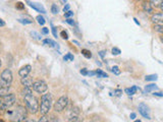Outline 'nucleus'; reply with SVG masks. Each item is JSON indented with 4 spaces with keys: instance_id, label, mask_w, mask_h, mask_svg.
Instances as JSON below:
<instances>
[{
    "instance_id": "3c124183",
    "label": "nucleus",
    "mask_w": 163,
    "mask_h": 122,
    "mask_svg": "<svg viewBox=\"0 0 163 122\" xmlns=\"http://www.w3.org/2000/svg\"><path fill=\"white\" fill-rule=\"evenodd\" d=\"M135 122H142L141 120H135Z\"/></svg>"
},
{
    "instance_id": "4d7b16f0",
    "label": "nucleus",
    "mask_w": 163,
    "mask_h": 122,
    "mask_svg": "<svg viewBox=\"0 0 163 122\" xmlns=\"http://www.w3.org/2000/svg\"><path fill=\"white\" fill-rule=\"evenodd\" d=\"M0 103H1V101H0Z\"/></svg>"
},
{
    "instance_id": "b1692460",
    "label": "nucleus",
    "mask_w": 163,
    "mask_h": 122,
    "mask_svg": "<svg viewBox=\"0 0 163 122\" xmlns=\"http://www.w3.org/2000/svg\"><path fill=\"white\" fill-rule=\"evenodd\" d=\"M36 20H37L38 21V23L39 24H41V26H44L45 23H46V20H45V18L42 16V15H38L37 17H36Z\"/></svg>"
},
{
    "instance_id": "4c0bfd02",
    "label": "nucleus",
    "mask_w": 163,
    "mask_h": 122,
    "mask_svg": "<svg viewBox=\"0 0 163 122\" xmlns=\"http://www.w3.org/2000/svg\"><path fill=\"white\" fill-rule=\"evenodd\" d=\"M80 72H81V74H83V75H88V70L86 68H83Z\"/></svg>"
},
{
    "instance_id": "9b49d317",
    "label": "nucleus",
    "mask_w": 163,
    "mask_h": 122,
    "mask_svg": "<svg viewBox=\"0 0 163 122\" xmlns=\"http://www.w3.org/2000/svg\"><path fill=\"white\" fill-rule=\"evenodd\" d=\"M151 20L153 21L154 23H163V11L159 12V13H155L152 15L151 17Z\"/></svg>"
},
{
    "instance_id": "4468645a",
    "label": "nucleus",
    "mask_w": 163,
    "mask_h": 122,
    "mask_svg": "<svg viewBox=\"0 0 163 122\" xmlns=\"http://www.w3.org/2000/svg\"><path fill=\"white\" fill-rule=\"evenodd\" d=\"M156 90H158V87H157V84H147L146 87H145V88H144L145 93H151V92L156 91Z\"/></svg>"
},
{
    "instance_id": "4be33fe9",
    "label": "nucleus",
    "mask_w": 163,
    "mask_h": 122,
    "mask_svg": "<svg viewBox=\"0 0 163 122\" xmlns=\"http://www.w3.org/2000/svg\"><path fill=\"white\" fill-rule=\"evenodd\" d=\"M82 54L84 55L86 58H88V59H90V58L92 57V53H91V51H89V50H87V49H83L82 50Z\"/></svg>"
},
{
    "instance_id": "58836bf2",
    "label": "nucleus",
    "mask_w": 163,
    "mask_h": 122,
    "mask_svg": "<svg viewBox=\"0 0 163 122\" xmlns=\"http://www.w3.org/2000/svg\"><path fill=\"white\" fill-rule=\"evenodd\" d=\"M42 33H43L44 35H48V34H49V30H48V27H43V29H42Z\"/></svg>"
},
{
    "instance_id": "603ef678",
    "label": "nucleus",
    "mask_w": 163,
    "mask_h": 122,
    "mask_svg": "<svg viewBox=\"0 0 163 122\" xmlns=\"http://www.w3.org/2000/svg\"><path fill=\"white\" fill-rule=\"evenodd\" d=\"M0 122H4L3 120H2V119H0Z\"/></svg>"
},
{
    "instance_id": "f8f14e48",
    "label": "nucleus",
    "mask_w": 163,
    "mask_h": 122,
    "mask_svg": "<svg viewBox=\"0 0 163 122\" xmlns=\"http://www.w3.org/2000/svg\"><path fill=\"white\" fill-rule=\"evenodd\" d=\"M20 82H22V84L25 88H32L33 87V79L31 77H29V75L25 76V77H22Z\"/></svg>"
},
{
    "instance_id": "cd10ccee",
    "label": "nucleus",
    "mask_w": 163,
    "mask_h": 122,
    "mask_svg": "<svg viewBox=\"0 0 163 122\" xmlns=\"http://www.w3.org/2000/svg\"><path fill=\"white\" fill-rule=\"evenodd\" d=\"M67 122H82V119L78 116H72V117L69 118V120Z\"/></svg>"
},
{
    "instance_id": "2f4dec72",
    "label": "nucleus",
    "mask_w": 163,
    "mask_h": 122,
    "mask_svg": "<svg viewBox=\"0 0 163 122\" xmlns=\"http://www.w3.org/2000/svg\"><path fill=\"white\" fill-rule=\"evenodd\" d=\"M49 120H48V118L46 117V115H42L40 119L38 120V122H48Z\"/></svg>"
},
{
    "instance_id": "f3484780",
    "label": "nucleus",
    "mask_w": 163,
    "mask_h": 122,
    "mask_svg": "<svg viewBox=\"0 0 163 122\" xmlns=\"http://www.w3.org/2000/svg\"><path fill=\"white\" fill-rule=\"evenodd\" d=\"M162 2H163V0H149V3L153 8L160 7V5H161Z\"/></svg>"
},
{
    "instance_id": "7ed1b4c3",
    "label": "nucleus",
    "mask_w": 163,
    "mask_h": 122,
    "mask_svg": "<svg viewBox=\"0 0 163 122\" xmlns=\"http://www.w3.org/2000/svg\"><path fill=\"white\" fill-rule=\"evenodd\" d=\"M52 96L51 94H43L41 97V104H40V111L41 115H46L49 113L51 107H52Z\"/></svg>"
},
{
    "instance_id": "09e8293b",
    "label": "nucleus",
    "mask_w": 163,
    "mask_h": 122,
    "mask_svg": "<svg viewBox=\"0 0 163 122\" xmlns=\"http://www.w3.org/2000/svg\"><path fill=\"white\" fill-rule=\"evenodd\" d=\"M160 9H161V10L163 11V2L161 3V5H160Z\"/></svg>"
},
{
    "instance_id": "a19ab883",
    "label": "nucleus",
    "mask_w": 163,
    "mask_h": 122,
    "mask_svg": "<svg viewBox=\"0 0 163 122\" xmlns=\"http://www.w3.org/2000/svg\"><path fill=\"white\" fill-rule=\"evenodd\" d=\"M153 95L156 97H163V93H159V92H154Z\"/></svg>"
},
{
    "instance_id": "6e6d98bb",
    "label": "nucleus",
    "mask_w": 163,
    "mask_h": 122,
    "mask_svg": "<svg viewBox=\"0 0 163 122\" xmlns=\"http://www.w3.org/2000/svg\"><path fill=\"white\" fill-rule=\"evenodd\" d=\"M88 122H94V121H88Z\"/></svg>"
},
{
    "instance_id": "e433bc0d",
    "label": "nucleus",
    "mask_w": 163,
    "mask_h": 122,
    "mask_svg": "<svg viewBox=\"0 0 163 122\" xmlns=\"http://www.w3.org/2000/svg\"><path fill=\"white\" fill-rule=\"evenodd\" d=\"M16 7L19 9H23V8H25V5H24L22 2H19V3H16Z\"/></svg>"
},
{
    "instance_id": "c756f323",
    "label": "nucleus",
    "mask_w": 163,
    "mask_h": 122,
    "mask_svg": "<svg viewBox=\"0 0 163 122\" xmlns=\"http://www.w3.org/2000/svg\"><path fill=\"white\" fill-rule=\"evenodd\" d=\"M51 12H52L53 14L58 13V7H57L55 4H52V6H51Z\"/></svg>"
},
{
    "instance_id": "5fc2aeb1",
    "label": "nucleus",
    "mask_w": 163,
    "mask_h": 122,
    "mask_svg": "<svg viewBox=\"0 0 163 122\" xmlns=\"http://www.w3.org/2000/svg\"><path fill=\"white\" fill-rule=\"evenodd\" d=\"M62 1H63V2H66V0H62Z\"/></svg>"
},
{
    "instance_id": "f704fd0d",
    "label": "nucleus",
    "mask_w": 163,
    "mask_h": 122,
    "mask_svg": "<svg viewBox=\"0 0 163 122\" xmlns=\"http://www.w3.org/2000/svg\"><path fill=\"white\" fill-rule=\"evenodd\" d=\"M66 23L68 24H71V26H74V20H71V18H67V20H66Z\"/></svg>"
},
{
    "instance_id": "393cba45",
    "label": "nucleus",
    "mask_w": 163,
    "mask_h": 122,
    "mask_svg": "<svg viewBox=\"0 0 163 122\" xmlns=\"http://www.w3.org/2000/svg\"><path fill=\"white\" fill-rule=\"evenodd\" d=\"M111 71H112L115 75H119L120 73H121V71H120L118 66H112V67H111Z\"/></svg>"
},
{
    "instance_id": "423d86ee",
    "label": "nucleus",
    "mask_w": 163,
    "mask_h": 122,
    "mask_svg": "<svg viewBox=\"0 0 163 122\" xmlns=\"http://www.w3.org/2000/svg\"><path fill=\"white\" fill-rule=\"evenodd\" d=\"M67 104H68V98L67 97H66V96L60 97L59 99L56 101L55 104H54V106H53L54 111H55V112H62L63 110L66 108Z\"/></svg>"
},
{
    "instance_id": "13d9d810",
    "label": "nucleus",
    "mask_w": 163,
    "mask_h": 122,
    "mask_svg": "<svg viewBox=\"0 0 163 122\" xmlns=\"http://www.w3.org/2000/svg\"><path fill=\"white\" fill-rule=\"evenodd\" d=\"M139 1H140V0H139Z\"/></svg>"
},
{
    "instance_id": "49530a36",
    "label": "nucleus",
    "mask_w": 163,
    "mask_h": 122,
    "mask_svg": "<svg viewBox=\"0 0 163 122\" xmlns=\"http://www.w3.org/2000/svg\"><path fill=\"white\" fill-rule=\"evenodd\" d=\"M4 26H5V21L0 18V27H4Z\"/></svg>"
},
{
    "instance_id": "37998d69",
    "label": "nucleus",
    "mask_w": 163,
    "mask_h": 122,
    "mask_svg": "<svg viewBox=\"0 0 163 122\" xmlns=\"http://www.w3.org/2000/svg\"><path fill=\"white\" fill-rule=\"evenodd\" d=\"M136 117H137V114H136V113H131V115H129V118L132 119V120H135Z\"/></svg>"
},
{
    "instance_id": "aec40b11",
    "label": "nucleus",
    "mask_w": 163,
    "mask_h": 122,
    "mask_svg": "<svg viewBox=\"0 0 163 122\" xmlns=\"http://www.w3.org/2000/svg\"><path fill=\"white\" fill-rule=\"evenodd\" d=\"M158 78V75L157 74H149L145 76V81H155Z\"/></svg>"
},
{
    "instance_id": "0eeeda50",
    "label": "nucleus",
    "mask_w": 163,
    "mask_h": 122,
    "mask_svg": "<svg viewBox=\"0 0 163 122\" xmlns=\"http://www.w3.org/2000/svg\"><path fill=\"white\" fill-rule=\"evenodd\" d=\"M33 90L38 94H44L48 91V85L44 81H36L33 82Z\"/></svg>"
},
{
    "instance_id": "c03bdc74",
    "label": "nucleus",
    "mask_w": 163,
    "mask_h": 122,
    "mask_svg": "<svg viewBox=\"0 0 163 122\" xmlns=\"http://www.w3.org/2000/svg\"><path fill=\"white\" fill-rule=\"evenodd\" d=\"M88 75L94 76V75H96V71H88Z\"/></svg>"
},
{
    "instance_id": "72a5a7b5",
    "label": "nucleus",
    "mask_w": 163,
    "mask_h": 122,
    "mask_svg": "<svg viewBox=\"0 0 163 122\" xmlns=\"http://www.w3.org/2000/svg\"><path fill=\"white\" fill-rule=\"evenodd\" d=\"M121 94H122L121 90H115V91H114V95L117 96V97H120V96H121Z\"/></svg>"
},
{
    "instance_id": "a18cd8bd",
    "label": "nucleus",
    "mask_w": 163,
    "mask_h": 122,
    "mask_svg": "<svg viewBox=\"0 0 163 122\" xmlns=\"http://www.w3.org/2000/svg\"><path fill=\"white\" fill-rule=\"evenodd\" d=\"M63 10H64V12L68 11V10H69V4H66V5L64 6V8H63Z\"/></svg>"
},
{
    "instance_id": "5701e85b",
    "label": "nucleus",
    "mask_w": 163,
    "mask_h": 122,
    "mask_svg": "<svg viewBox=\"0 0 163 122\" xmlns=\"http://www.w3.org/2000/svg\"><path fill=\"white\" fill-rule=\"evenodd\" d=\"M19 23H23V24H31L33 23L32 20H29V18H20Z\"/></svg>"
},
{
    "instance_id": "c9c22d12",
    "label": "nucleus",
    "mask_w": 163,
    "mask_h": 122,
    "mask_svg": "<svg viewBox=\"0 0 163 122\" xmlns=\"http://www.w3.org/2000/svg\"><path fill=\"white\" fill-rule=\"evenodd\" d=\"M48 122H61L57 117H52Z\"/></svg>"
},
{
    "instance_id": "6e6552de",
    "label": "nucleus",
    "mask_w": 163,
    "mask_h": 122,
    "mask_svg": "<svg viewBox=\"0 0 163 122\" xmlns=\"http://www.w3.org/2000/svg\"><path fill=\"white\" fill-rule=\"evenodd\" d=\"M139 112H140V114L143 116V117L147 118V119H151L149 107H148L147 105H145L144 103H142L139 105Z\"/></svg>"
},
{
    "instance_id": "1a4fd4ad",
    "label": "nucleus",
    "mask_w": 163,
    "mask_h": 122,
    "mask_svg": "<svg viewBox=\"0 0 163 122\" xmlns=\"http://www.w3.org/2000/svg\"><path fill=\"white\" fill-rule=\"evenodd\" d=\"M27 3L31 6V7L33 9H35V10H37L38 12H41V13H46V9L44 8V6L40 4V3H38V2H32V1H30V0H26Z\"/></svg>"
},
{
    "instance_id": "473e14b6",
    "label": "nucleus",
    "mask_w": 163,
    "mask_h": 122,
    "mask_svg": "<svg viewBox=\"0 0 163 122\" xmlns=\"http://www.w3.org/2000/svg\"><path fill=\"white\" fill-rule=\"evenodd\" d=\"M72 15H74V12H72V11H71V10L66 11L65 13H64V16H65L66 18H69L71 16H72Z\"/></svg>"
},
{
    "instance_id": "412c9836",
    "label": "nucleus",
    "mask_w": 163,
    "mask_h": 122,
    "mask_svg": "<svg viewBox=\"0 0 163 122\" xmlns=\"http://www.w3.org/2000/svg\"><path fill=\"white\" fill-rule=\"evenodd\" d=\"M153 29H154V30H156V32H158L160 34H163V23H156V24H154Z\"/></svg>"
},
{
    "instance_id": "6ab92c4d",
    "label": "nucleus",
    "mask_w": 163,
    "mask_h": 122,
    "mask_svg": "<svg viewBox=\"0 0 163 122\" xmlns=\"http://www.w3.org/2000/svg\"><path fill=\"white\" fill-rule=\"evenodd\" d=\"M43 44L44 45H48V46H50V47H58V46H56V43L52 41V40H50V39H45L43 40Z\"/></svg>"
},
{
    "instance_id": "dca6fc26",
    "label": "nucleus",
    "mask_w": 163,
    "mask_h": 122,
    "mask_svg": "<svg viewBox=\"0 0 163 122\" xmlns=\"http://www.w3.org/2000/svg\"><path fill=\"white\" fill-rule=\"evenodd\" d=\"M138 90H140V88H138V87H136V85H132V88H125V92L129 95V96H132V95H135V94H136V92H137Z\"/></svg>"
},
{
    "instance_id": "a211bd4d",
    "label": "nucleus",
    "mask_w": 163,
    "mask_h": 122,
    "mask_svg": "<svg viewBox=\"0 0 163 122\" xmlns=\"http://www.w3.org/2000/svg\"><path fill=\"white\" fill-rule=\"evenodd\" d=\"M96 75H97V77H99V78L108 77V74H107V73L104 72L103 70H101V69H97V70H96Z\"/></svg>"
},
{
    "instance_id": "8fccbe9b",
    "label": "nucleus",
    "mask_w": 163,
    "mask_h": 122,
    "mask_svg": "<svg viewBox=\"0 0 163 122\" xmlns=\"http://www.w3.org/2000/svg\"><path fill=\"white\" fill-rule=\"evenodd\" d=\"M72 43H74V44H77V45H80V43H78V41H72Z\"/></svg>"
},
{
    "instance_id": "c85d7f7f",
    "label": "nucleus",
    "mask_w": 163,
    "mask_h": 122,
    "mask_svg": "<svg viewBox=\"0 0 163 122\" xmlns=\"http://www.w3.org/2000/svg\"><path fill=\"white\" fill-rule=\"evenodd\" d=\"M111 53H112V55H119L121 53V51H120V49L114 47V48H112V50H111Z\"/></svg>"
},
{
    "instance_id": "79ce46f5",
    "label": "nucleus",
    "mask_w": 163,
    "mask_h": 122,
    "mask_svg": "<svg viewBox=\"0 0 163 122\" xmlns=\"http://www.w3.org/2000/svg\"><path fill=\"white\" fill-rule=\"evenodd\" d=\"M105 54H106V51H104V50H102V51H100L99 52V55L102 57V58H104L105 57Z\"/></svg>"
},
{
    "instance_id": "bb28decb",
    "label": "nucleus",
    "mask_w": 163,
    "mask_h": 122,
    "mask_svg": "<svg viewBox=\"0 0 163 122\" xmlns=\"http://www.w3.org/2000/svg\"><path fill=\"white\" fill-rule=\"evenodd\" d=\"M63 60L64 61H74V55L71 54V53H68V54H66L64 57H63Z\"/></svg>"
},
{
    "instance_id": "9d476101",
    "label": "nucleus",
    "mask_w": 163,
    "mask_h": 122,
    "mask_svg": "<svg viewBox=\"0 0 163 122\" xmlns=\"http://www.w3.org/2000/svg\"><path fill=\"white\" fill-rule=\"evenodd\" d=\"M31 71H32V66L30 65V64H27V65L23 66L22 68L19 70V75L20 77H25V76H28Z\"/></svg>"
},
{
    "instance_id": "ea45409f",
    "label": "nucleus",
    "mask_w": 163,
    "mask_h": 122,
    "mask_svg": "<svg viewBox=\"0 0 163 122\" xmlns=\"http://www.w3.org/2000/svg\"><path fill=\"white\" fill-rule=\"evenodd\" d=\"M52 33H53L54 37H55V38H57V30H56V27H53V26H52Z\"/></svg>"
},
{
    "instance_id": "de8ad7c7",
    "label": "nucleus",
    "mask_w": 163,
    "mask_h": 122,
    "mask_svg": "<svg viewBox=\"0 0 163 122\" xmlns=\"http://www.w3.org/2000/svg\"><path fill=\"white\" fill-rule=\"evenodd\" d=\"M134 20H135V23L138 24V26H140V23H139V21H138V20H137V18H134Z\"/></svg>"
},
{
    "instance_id": "2eb2a0df",
    "label": "nucleus",
    "mask_w": 163,
    "mask_h": 122,
    "mask_svg": "<svg viewBox=\"0 0 163 122\" xmlns=\"http://www.w3.org/2000/svg\"><path fill=\"white\" fill-rule=\"evenodd\" d=\"M143 9L146 12H148V13H153V10H154V8L152 7V6H151L149 1L143 3Z\"/></svg>"
},
{
    "instance_id": "f257e3e1",
    "label": "nucleus",
    "mask_w": 163,
    "mask_h": 122,
    "mask_svg": "<svg viewBox=\"0 0 163 122\" xmlns=\"http://www.w3.org/2000/svg\"><path fill=\"white\" fill-rule=\"evenodd\" d=\"M6 116L10 122H25L28 118V109L22 105L6 110Z\"/></svg>"
},
{
    "instance_id": "ddd939ff",
    "label": "nucleus",
    "mask_w": 163,
    "mask_h": 122,
    "mask_svg": "<svg viewBox=\"0 0 163 122\" xmlns=\"http://www.w3.org/2000/svg\"><path fill=\"white\" fill-rule=\"evenodd\" d=\"M10 93V87H0V98L8 96Z\"/></svg>"
},
{
    "instance_id": "7c9ffc66",
    "label": "nucleus",
    "mask_w": 163,
    "mask_h": 122,
    "mask_svg": "<svg viewBox=\"0 0 163 122\" xmlns=\"http://www.w3.org/2000/svg\"><path fill=\"white\" fill-rule=\"evenodd\" d=\"M60 36H61V38L64 39V40H67L68 39V35H67V33H66L65 30H61V33H60Z\"/></svg>"
},
{
    "instance_id": "39448f33",
    "label": "nucleus",
    "mask_w": 163,
    "mask_h": 122,
    "mask_svg": "<svg viewBox=\"0 0 163 122\" xmlns=\"http://www.w3.org/2000/svg\"><path fill=\"white\" fill-rule=\"evenodd\" d=\"M13 82V72L9 68L4 69L0 76V87H10Z\"/></svg>"
},
{
    "instance_id": "20e7f679",
    "label": "nucleus",
    "mask_w": 163,
    "mask_h": 122,
    "mask_svg": "<svg viewBox=\"0 0 163 122\" xmlns=\"http://www.w3.org/2000/svg\"><path fill=\"white\" fill-rule=\"evenodd\" d=\"M16 102V97L14 94H9L8 96L2 98V101L0 103V110L1 111H6L11 108Z\"/></svg>"
},
{
    "instance_id": "a878e982",
    "label": "nucleus",
    "mask_w": 163,
    "mask_h": 122,
    "mask_svg": "<svg viewBox=\"0 0 163 122\" xmlns=\"http://www.w3.org/2000/svg\"><path fill=\"white\" fill-rule=\"evenodd\" d=\"M31 36H32L34 39H36V40H41V39H42V37H41L40 34L37 33V32H35V30L31 32Z\"/></svg>"
},
{
    "instance_id": "864d4df0",
    "label": "nucleus",
    "mask_w": 163,
    "mask_h": 122,
    "mask_svg": "<svg viewBox=\"0 0 163 122\" xmlns=\"http://www.w3.org/2000/svg\"><path fill=\"white\" fill-rule=\"evenodd\" d=\"M0 66H1V59H0Z\"/></svg>"
},
{
    "instance_id": "f03ea898",
    "label": "nucleus",
    "mask_w": 163,
    "mask_h": 122,
    "mask_svg": "<svg viewBox=\"0 0 163 122\" xmlns=\"http://www.w3.org/2000/svg\"><path fill=\"white\" fill-rule=\"evenodd\" d=\"M24 101H25L26 108L28 109L29 112L35 114V113H37L39 111V109H40V104H39L38 99L32 93L25 94Z\"/></svg>"
}]
</instances>
